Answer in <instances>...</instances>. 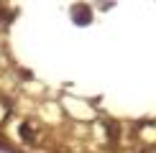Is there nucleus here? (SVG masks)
Listing matches in <instances>:
<instances>
[{"label":"nucleus","instance_id":"obj_1","mask_svg":"<svg viewBox=\"0 0 156 153\" xmlns=\"http://www.w3.org/2000/svg\"><path fill=\"white\" fill-rule=\"evenodd\" d=\"M21 133H23V135H26V138H28V140H31V138H34V133H31V130H28V127H21Z\"/></svg>","mask_w":156,"mask_h":153}]
</instances>
